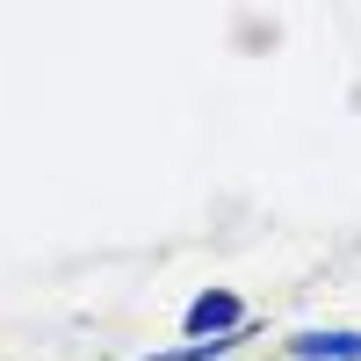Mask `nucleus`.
Segmentation results:
<instances>
[{"mask_svg": "<svg viewBox=\"0 0 361 361\" xmlns=\"http://www.w3.org/2000/svg\"><path fill=\"white\" fill-rule=\"evenodd\" d=\"M253 311H246V296L238 289H202L188 311H180V340H209V333H238Z\"/></svg>", "mask_w": 361, "mask_h": 361, "instance_id": "nucleus-1", "label": "nucleus"}, {"mask_svg": "<svg viewBox=\"0 0 361 361\" xmlns=\"http://www.w3.org/2000/svg\"><path fill=\"white\" fill-rule=\"evenodd\" d=\"M282 361H361V333L354 325H333V333H289L282 340Z\"/></svg>", "mask_w": 361, "mask_h": 361, "instance_id": "nucleus-2", "label": "nucleus"}, {"mask_svg": "<svg viewBox=\"0 0 361 361\" xmlns=\"http://www.w3.org/2000/svg\"><path fill=\"white\" fill-rule=\"evenodd\" d=\"M246 340H260V318H246L238 333H209V340H180V347H159V354H137V361H224Z\"/></svg>", "mask_w": 361, "mask_h": 361, "instance_id": "nucleus-3", "label": "nucleus"}]
</instances>
